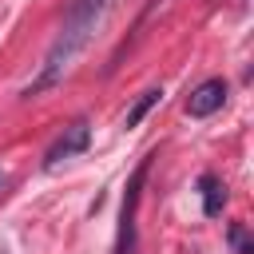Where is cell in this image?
<instances>
[{"label":"cell","mask_w":254,"mask_h":254,"mask_svg":"<svg viewBox=\"0 0 254 254\" xmlns=\"http://www.w3.org/2000/svg\"><path fill=\"white\" fill-rule=\"evenodd\" d=\"M107 8H111V0H71V8H67V16H64L60 36L52 40L48 60H44V67H40L36 83H28V91H24V95H40V91H48L52 83H60V79L71 71V64H75V60H79V52L91 44V36H95L99 20L107 16Z\"/></svg>","instance_id":"6da1fadb"},{"label":"cell","mask_w":254,"mask_h":254,"mask_svg":"<svg viewBox=\"0 0 254 254\" xmlns=\"http://www.w3.org/2000/svg\"><path fill=\"white\" fill-rule=\"evenodd\" d=\"M147 171H151V159H143V163L135 167V175L127 179L123 210H119V234H115V250H111V254H135V210H139V194H143Z\"/></svg>","instance_id":"7a4b0ae2"},{"label":"cell","mask_w":254,"mask_h":254,"mask_svg":"<svg viewBox=\"0 0 254 254\" xmlns=\"http://www.w3.org/2000/svg\"><path fill=\"white\" fill-rule=\"evenodd\" d=\"M87 143H91V127L79 119V123H71L52 147H48V155H44V167H56V163H64V159H71V155H79V151H87Z\"/></svg>","instance_id":"3957f363"},{"label":"cell","mask_w":254,"mask_h":254,"mask_svg":"<svg viewBox=\"0 0 254 254\" xmlns=\"http://www.w3.org/2000/svg\"><path fill=\"white\" fill-rule=\"evenodd\" d=\"M222 103H226V79H202V83L190 91V99H187V115L206 119V115H214Z\"/></svg>","instance_id":"277c9868"},{"label":"cell","mask_w":254,"mask_h":254,"mask_svg":"<svg viewBox=\"0 0 254 254\" xmlns=\"http://www.w3.org/2000/svg\"><path fill=\"white\" fill-rule=\"evenodd\" d=\"M198 190H202V214H206V218H218V214H222V202H226V187H222V179L206 171V175L198 179Z\"/></svg>","instance_id":"5b68a950"},{"label":"cell","mask_w":254,"mask_h":254,"mask_svg":"<svg viewBox=\"0 0 254 254\" xmlns=\"http://www.w3.org/2000/svg\"><path fill=\"white\" fill-rule=\"evenodd\" d=\"M159 95H163L159 87H151V91H143V95L135 99V107L127 111V127H139V123H143V115H147V111H151V107L159 103Z\"/></svg>","instance_id":"8992f818"},{"label":"cell","mask_w":254,"mask_h":254,"mask_svg":"<svg viewBox=\"0 0 254 254\" xmlns=\"http://www.w3.org/2000/svg\"><path fill=\"white\" fill-rule=\"evenodd\" d=\"M230 246H234V254H254V242H250V234H246L242 222L230 226Z\"/></svg>","instance_id":"52a82bcc"},{"label":"cell","mask_w":254,"mask_h":254,"mask_svg":"<svg viewBox=\"0 0 254 254\" xmlns=\"http://www.w3.org/2000/svg\"><path fill=\"white\" fill-rule=\"evenodd\" d=\"M4 183H8V179H4V171H0V190H4Z\"/></svg>","instance_id":"ba28073f"}]
</instances>
